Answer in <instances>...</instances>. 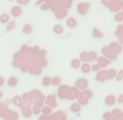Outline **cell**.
<instances>
[{
    "instance_id": "cell-1",
    "label": "cell",
    "mask_w": 123,
    "mask_h": 120,
    "mask_svg": "<svg viewBox=\"0 0 123 120\" xmlns=\"http://www.w3.org/2000/svg\"><path fill=\"white\" fill-rule=\"evenodd\" d=\"M102 52H103V54L106 56V58H108L109 61L110 60H117V54H116L112 50H110L109 47H104L103 50H102Z\"/></svg>"
},
{
    "instance_id": "cell-2",
    "label": "cell",
    "mask_w": 123,
    "mask_h": 120,
    "mask_svg": "<svg viewBox=\"0 0 123 120\" xmlns=\"http://www.w3.org/2000/svg\"><path fill=\"white\" fill-rule=\"evenodd\" d=\"M90 6V3H79L78 6H77V11H78L79 14H85Z\"/></svg>"
},
{
    "instance_id": "cell-3",
    "label": "cell",
    "mask_w": 123,
    "mask_h": 120,
    "mask_svg": "<svg viewBox=\"0 0 123 120\" xmlns=\"http://www.w3.org/2000/svg\"><path fill=\"white\" fill-rule=\"evenodd\" d=\"M76 86L78 87L80 90H84L85 88L87 87V80L85 78H80L76 81Z\"/></svg>"
},
{
    "instance_id": "cell-4",
    "label": "cell",
    "mask_w": 123,
    "mask_h": 120,
    "mask_svg": "<svg viewBox=\"0 0 123 120\" xmlns=\"http://www.w3.org/2000/svg\"><path fill=\"white\" fill-rule=\"evenodd\" d=\"M11 14H12V16L14 17H18L21 16L22 14V9L19 6H14L11 8Z\"/></svg>"
},
{
    "instance_id": "cell-5",
    "label": "cell",
    "mask_w": 123,
    "mask_h": 120,
    "mask_svg": "<svg viewBox=\"0 0 123 120\" xmlns=\"http://www.w3.org/2000/svg\"><path fill=\"white\" fill-rule=\"evenodd\" d=\"M17 83H18V79H17L16 77H14V76H11V77L8 79V86L10 87V88L16 87Z\"/></svg>"
},
{
    "instance_id": "cell-6",
    "label": "cell",
    "mask_w": 123,
    "mask_h": 120,
    "mask_svg": "<svg viewBox=\"0 0 123 120\" xmlns=\"http://www.w3.org/2000/svg\"><path fill=\"white\" fill-rule=\"evenodd\" d=\"M116 97H115V95H108V96L106 97V100H105V103H106V105H108V106H112L113 104L116 103Z\"/></svg>"
},
{
    "instance_id": "cell-7",
    "label": "cell",
    "mask_w": 123,
    "mask_h": 120,
    "mask_svg": "<svg viewBox=\"0 0 123 120\" xmlns=\"http://www.w3.org/2000/svg\"><path fill=\"white\" fill-rule=\"evenodd\" d=\"M109 48H110V50H112V51L115 52L116 54L119 53V52H121V50H122L121 45H119L118 43H116V42H112V43H111V44L109 45Z\"/></svg>"
},
{
    "instance_id": "cell-8",
    "label": "cell",
    "mask_w": 123,
    "mask_h": 120,
    "mask_svg": "<svg viewBox=\"0 0 123 120\" xmlns=\"http://www.w3.org/2000/svg\"><path fill=\"white\" fill-rule=\"evenodd\" d=\"M97 61H98V65H99L100 67H106L107 65L110 63V61L106 57H98Z\"/></svg>"
},
{
    "instance_id": "cell-9",
    "label": "cell",
    "mask_w": 123,
    "mask_h": 120,
    "mask_svg": "<svg viewBox=\"0 0 123 120\" xmlns=\"http://www.w3.org/2000/svg\"><path fill=\"white\" fill-rule=\"evenodd\" d=\"M10 22V16L8 13H2L0 15V23L1 24H8Z\"/></svg>"
},
{
    "instance_id": "cell-10",
    "label": "cell",
    "mask_w": 123,
    "mask_h": 120,
    "mask_svg": "<svg viewBox=\"0 0 123 120\" xmlns=\"http://www.w3.org/2000/svg\"><path fill=\"white\" fill-rule=\"evenodd\" d=\"M12 102H13V104H14V105L21 107V106H22V102H23V97L18 96V95H15V96L12 99Z\"/></svg>"
},
{
    "instance_id": "cell-11",
    "label": "cell",
    "mask_w": 123,
    "mask_h": 120,
    "mask_svg": "<svg viewBox=\"0 0 123 120\" xmlns=\"http://www.w3.org/2000/svg\"><path fill=\"white\" fill-rule=\"evenodd\" d=\"M81 70L83 74H89L91 71V65L89 63H84V64L81 65Z\"/></svg>"
},
{
    "instance_id": "cell-12",
    "label": "cell",
    "mask_w": 123,
    "mask_h": 120,
    "mask_svg": "<svg viewBox=\"0 0 123 120\" xmlns=\"http://www.w3.org/2000/svg\"><path fill=\"white\" fill-rule=\"evenodd\" d=\"M95 79L97 81H104L105 79H107V71H100L99 74H97Z\"/></svg>"
},
{
    "instance_id": "cell-13",
    "label": "cell",
    "mask_w": 123,
    "mask_h": 120,
    "mask_svg": "<svg viewBox=\"0 0 123 120\" xmlns=\"http://www.w3.org/2000/svg\"><path fill=\"white\" fill-rule=\"evenodd\" d=\"M22 113H23V116L26 117V118H29V117L31 116V114H32L31 109L28 108V107H22Z\"/></svg>"
},
{
    "instance_id": "cell-14",
    "label": "cell",
    "mask_w": 123,
    "mask_h": 120,
    "mask_svg": "<svg viewBox=\"0 0 123 120\" xmlns=\"http://www.w3.org/2000/svg\"><path fill=\"white\" fill-rule=\"evenodd\" d=\"M67 26L69 28H74L77 26V21L74 17H69V19H67Z\"/></svg>"
},
{
    "instance_id": "cell-15",
    "label": "cell",
    "mask_w": 123,
    "mask_h": 120,
    "mask_svg": "<svg viewBox=\"0 0 123 120\" xmlns=\"http://www.w3.org/2000/svg\"><path fill=\"white\" fill-rule=\"evenodd\" d=\"M48 104H49V106L51 108L56 107V101H55L53 95H49V96H48Z\"/></svg>"
},
{
    "instance_id": "cell-16",
    "label": "cell",
    "mask_w": 123,
    "mask_h": 120,
    "mask_svg": "<svg viewBox=\"0 0 123 120\" xmlns=\"http://www.w3.org/2000/svg\"><path fill=\"white\" fill-rule=\"evenodd\" d=\"M31 30H32V26L30 25V24H26V25H24L23 26V34H25V35H29L30 32H31Z\"/></svg>"
},
{
    "instance_id": "cell-17",
    "label": "cell",
    "mask_w": 123,
    "mask_h": 120,
    "mask_svg": "<svg viewBox=\"0 0 123 120\" xmlns=\"http://www.w3.org/2000/svg\"><path fill=\"white\" fill-rule=\"evenodd\" d=\"M53 30H54V32H55V34L61 35V34H63L64 28H63V26H62V25H60V24H56V25L53 27Z\"/></svg>"
},
{
    "instance_id": "cell-18",
    "label": "cell",
    "mask_w": 123,
    "mask_h": 120,
    "mask_svg": "<svg viewBox=\"0 0 123 120\" xmlns=\"http://www.w3.org/2000/svg\"><path fill=\"white\" fill-rule=\"evenodd\" d=\"M70 65H71V67H72V68L77 69V68H79V67H80L81 62H80V60H78V58H74V60H72V61H71V63H70Z\"/></svg>"
},
{
    "instance_id": "cell-19",
    "label": "cell",
    "mask_w": 123,
    "mask_h": 120,
    "mask_svg": "<svg viewBox=\"0 0 123 120\" xmlns=\"http://www.w3.org/2000/svg\"><path fill=\"white\" fill-rule=\"evenodd\" d=\"M61 82H62V80H61L60 77H53V78H51V84H53L54 87H58L61 84Z\"/></svg>"
},
{
    "instance_id": "cell-20",
    "label": "cell",
    "mask_w": 123,
    "mask_h": 120,
    "mask_svg": "<svg viewBox=\"0 0 123 120\" xmlns=\"http://www.w3.org/2000/svg\"><path fill=\"white\" fill-rule=\"evenodd\" d=\"M42 86L43 87H49L50 84H51V78L49 77V76H45V77L42 78Z\"/></svg>"
},
{
    "instance_id": "cell-21",
    "label": "cell",
    "mask_w": 123,
    "mask_h": 120,
    "mask_svg": "<svg viewBox=\"0 0 123 120\" xmlns=\"http://www.w3.org/2000/svg\"><path fill=\"white\" fill-rule=\"evenodd\" d=\"M15 26H16V24H15L14 21H10L8 24H6V32H11V30H13L15 28Z\"/></svg>"
},
{
    "instance_id": "cell-22",
    "label": "cell",
    "mask_w": 123,
    "mask_h": 120,
    "mask_svg": "<svg viewBox=\"0 0 123 120\" xmlns=\"http://www.w3.org/2000/svg\"><path fill=\"white\" fill-rule=\"evenodd\" d=\"M93 37L94 38H103L104 35H103V32H100V30H98L97 28H94L93 29Z\"/></svg>"
},
{
    "instance_id": "cell-23",
    "label": "cell",
    "mask_w": 123,
    "mask_h": 120,
    "mask_svg": "<svg viewBox=\"0 0 123 120\" xmlns=\"http://www.w3.org/2000/svg\"><path fill=\"white\" fill-rule=\"evenodd\" d=\"M70 109H71V112H74V113H79L80 112V109H81L80 104H78V103L72 104L71 107H70Z\"/></svg>"
},
{
    "instance_id": "cell-24",
    "label": "cell",
    "mask_w": 123,
    "mask_h": 120,
    "mask_svg": "<svg viewBox=\"0 0 123 120\" xmlns=\"http://www.w3.org/2000/svg\"><path fill=\"white\" fill-rule=\"evenodd\" d=\"M116 76H117V71H116L115 69H109V70L107 71V78H108V79H112Z\"/></svg>"
},
{
    "instance_id": "cell-25",
    "label": "cell",
    "mask_w": 123,
    "mask_h": 120,
    "mask_svg": "<svg viewBox=\"0 0 123 120\" xmlns=\"http://www.w3.org/2000/svg\"><path fill=\"white\" fill-rule=\"evenodd\" d=\"M41 112L43 113V115H47V116H49V115H51V113H52V108L50 107V106H44V107H42Z\"/></svg>"
},
{
    "instance_id": "cell-26",
    "label": "cell",
    "mask_w": 123,
    "mask_h": 120,
    "mask_svg": "<svg viewBox=\"0 0 123 120\" xmlns=\"http://www.w3.org/2000/svg\"><path fill=\"white\" fill-rule=\"evenodd\" d=\"M66 14H67V12H66V10H62L61 12H60V11H57V12L55 13V16H56V19H63L64 16H66Z\"/></svg>"
},
{
    "instance_id": "cell-27",
    "label": "cell",
    "mask_w": 123,
    "mask_h": 120,
    "mask_svg": "<svg viewBox=\"0 0 123 120\" xmlns=\"http://www.w3.org/2000/svg\"><path fill=\"white\" fill-rule=\"evenodd\" d=\"M80 58L81 61H84L85 63L89 62V52H82L80 54Z\"/></svg>"
},
{
    "instance_id": "cell-28",
    "label": "cell",
    "mask_w": 123,
    "mask_h": 120,
    "mask_svg": "<svg viewBox=\"0 0 123 120\" xmlns=\"http://www.w3.org/2000/svg\"><path fill=\"white\" fill-rule=\"evenodd\" d=\"M115 19H116L117 22H122V21H123V12H118V13H116Z\"/></svg>"
},
{
    "instance_id": "cell-29",
    "label": "cell",
    "mask_w": 123,
    "mask_h": 120,
    "mask_svg": "<svg viewBox=\"0 0 123 120\" xmlns=\"http://www.w3.org/2000/svg\"><path fill=\"white\" fill-rule=\"evenodd\" d=\"M94 60H97V54H96V52L92 51L89 53V61H94Z\"/></svg>"
},
{
    "instance_id": "cell-30",
    "label": "cell",
    "mask_w": 123,
    "mask_h": 120,
    "mask_svg": "<svg viewBox=\"0 0 123 120\" xmlns=\"http://www.w3.org/2000/svg\"><path fill=\"white\" fill-rule=\"evenodd\" d=\"M47 65H48V61L45 60V58H40V62H39L38 66H40V67H45Z\"/></svg>"
},
{
    "instance_id": "cell-31",
    "label": "cell",
    "mask_w": 123,
    "mask_h": 120,
    "mask_svg": "<svg viewBox=\"0 0 123 120\" xmlns=\"http://www.w3.org/2000/svg\"><path fill=\"white\" fill-rule=\"evenodd\" d=\"M31 112H32V114H34V115H39L41 113V108L40 107H37V106H34V107H32V109H31Z\"/></svg>"
},
{
    "instance_id": "cell-32",
    "label": "cell",
    "mask_w": 123,
    "mask_h": 120,
    "mask_svg": "<svg viewBox=\"0 0 123 120\" xmlns=\"http://www.w3.org/2000/svg\"><path fill=\"white\" fill-rule=\"evenodd\" d=\"M122 79H123V69L120 70L119 73L117 74V76H116V80H118V81H121Z\"/></svg>"
},
{
    "instance_id": "cell-33",
    "label": "cell",
    "mask_w": 123,
    "mask_h": 120,
    "mask_svg": "<svg viewBox=\"0 0 123 120\" xmlns=\"http://www.w3.org/2000/svg\"><path fill=\"white\" fill-rule=\"evenodd\" d=\"M40 8H41V10H48V9L51 8V4H50L49 2H45V3H43L42 6H40Z\"/></svg>"
},
{
    "instance_id": "cell-34",
    "label": "cell",
    "mask_w": 123,
    "mask_h": 120,
    "mask_svg": "<svg viewBox=\"0 0 123 120\" xmlns=\"http://www.w3.org/2000/svg\"><path fill=\"white\" fill-rule=\"evenodd\" d=\"M99 69H100V66L98 64H94L93 66H91V70L93 71H99Z\"/></svg>"
},
{
    "instance_id": "cell-35",
    "label": "cell",
    "mask_w": 123,
    "mask_h": 120,
    "mask_svg": "<svg viewBox=\"0 0 123 120\" xmlns=\"http://www.w3.org/2000/svg\"><path fill=\"white\" fill-rule=\"evenodd\" d=\"M28 69H29L28 65H26V64H22L21 65V70L23 71V73H26V71H28Z\"/></svg>"
},
{
    "instance_id": "cell-36",
    "label": "cell",
    "mask_w": 123,
    "mask_h": 120,
    "mask_svg": "<svg viewBox=\"0 0 123 120\" xmlns=\"http://www.w3.org/2000/svg\"><path fill=\"white\" fill-rule=\"evenodd\" d=\"M45 54H47V51H45V50H40V51L38 52V55L40 56V58H44Z\"/></svg>"
},
{
    "instance_id": "cell-37",
    "label": "cell",
    "mask_w": 123,
    "mask_h": 120,
    "mask_svg": "<svg viewBox=\"0 0 123 120\" xmlns=\"http://www.w3.org/2000/svg\"><path fill=\"white\" fill-rule=\"evenodd\" d=\"M30 0H17V3L18 4H23V6H26V4L29 3Z\"/></svg>"
},
{
    "instance_id": "cell-38",
    "label": "cell",
    "mask_w": 123,
    "mask_h": 120,
    "mask_svg": "<svg viewBox=\"0 0 123 120\" xmlns=\"http://www.w3.org/2000/svg\"><path fill=\"white\" fill-rule=\"evenodd\" d=\"M13 66L14 67H19V68H21V64H19V62L18 61H13Z\"/></svg>"
},
{
    "instance_id": "cell-39",
    "label": "cell",
    "mask_w": 123,
    "mask_h": 120,
    "mask_svg": "<svg viewBox=\"0 0 123 120\" xmlns=\"http://www.w3.org/2000/svg\"><path fill=\"white\" fill-rule=\"evenodd\" d=\"M27 50H28V45H27V44H23V45L21 47V51H22V52L27 51Z\"/></svg>"
},
{
    "instance_id": "cell-40",
    "label": "cell",
    "mask_w": 123,
    "mask_h": 120,
    "mask_svg": "<svg viewBox=\"0 0 123 120\" xmlns=\"http://www.w3.org/2000/svg\"><path fill=\"white\" fill-rule=\"evenodd\" d=\"M31 51H32V53H38L40 50H39V47H37V45H36V47H34L31 49Z\"/></svg>"
},
{
    "instance_id": "cell-41",
    "label": "cell",
    "mask_w": 123,
    "mask_h": 120,
    "mask_svg": "<svg viewBox=\"0 0 123 120\" xmlns=\"http://www.w3.org/2000/svg\"><path fill=\"white\" fill-rule=\"evenodd\" d=\"M117 102H118V103H120V104H123V94H121L119 97H118Z\"/></svg>"
},
{
    "instance_id": "cell-42",
    "label": "cell",
    "mask_w": 123,
    "mask_h": 120,
    "mask_svg": "<svg viewBox=\"0 0 123 120\" xmlns=\"http://www.w3.org/2000/svg\"><path fill=\"white\" fill-rule=\"evenodd\" d=\"M4 82H6V81H4V78L0 76V88H1V87L4 84Z\"/></svg>"
},
{
    "instance_id": "cell-43",
    "label": "cell",
    "mask_w": 123,
    "mask_h": 120,
    "mask_svg": "<svg viewBox=\"0 0 123 120\" xmlns=\"http://www.w3.org/2000/svg\"><path fill=\"white\" fill-rule=\"evenodd\" d=\"M47 118H48L47 115H42V116H40V118H39L38 120H47Z\"/></svg>"
},
{
    "instance_id": "cell-44",
    "label": "cell",
    "mask_w": 123,
    "mask_h": 120,
    "mask_svg": "<svg viewBox=\"0 0 123 120\" xmlns=\"http://www.w3.org/2000/svg\"><path fill=\"white\" fill-rule=\"evenodd\" d=\"M102 3L104 4L105 6H109V1H106V0H103V1H102Z\"/></svg>"
},
{
    "instance_id": "cell-45",
    "label": "cell",
    "mask_w": 123,
    "mask_h": 120,
    "mask_svg": "<svg viewBox=\"0 0 123 120\" xmlns=\"http://www.w3.org/2000/svg\"><path fill=\"white\" fill-rule=\"evenodd\" d=\"M119 39H120L119 41H120V42H121L122 44H123V35H122V36H120V37H119Z\"/></svg>"
},
{
    "instance_id": "cell-46",
    "label": "cell",
    "mask_w": 123,
    "mask_h": 120,
    "mask_svg": "<svg viewBox=\"0 0 123 120\" xmlns=\"http://www.w3.org/2000/svg\"><path fill=\"white\" fill-rule=\"evenodd\" d=\"M1 97H2V92L0 91V99H1Z\"/></svg>"
},
{
    "instance_id": "cell-47",
    "label": "cell",
    "mask_w": 123,
    "mask_h": 120,
    "mask_svg": "<svg viewBox=\"0 0 123 120\" xmlns=\"http://www.w3.org/2000/svg\"><path fill=\"white\" fill-rule=\"evenodd\" d=\"M8 1H12V0H8Z\"/></svg>"
},
{
    "instance_id": "cell-48",
    "label": "cell",
    "mask_w": 123,
    "mask_h": 120,
    "mask_svg": "<svg viewBox=\"0 0 123 120\" xmlns=\"http://www.w3.org/2000/svg\"><path fill=\"white\" fill-rule=\"evenodd\" d=\"M122 12H123V8H122Z\"/></svg>"
},
{
    "instance_id": "cell-49",
    "label": "cell",
    "mask_w": 123,
    "mask_h": 120,
    "mask_svg": "<svg viewBox=\"0 0 123 120\" xmlns=\"http://www.w3.org/2000/svg\"><path fill=\"white\" fill-rule=\"evenodd\" d=\"M44 1H48V0H44Z\"/></svg>"
}]
</instances>
